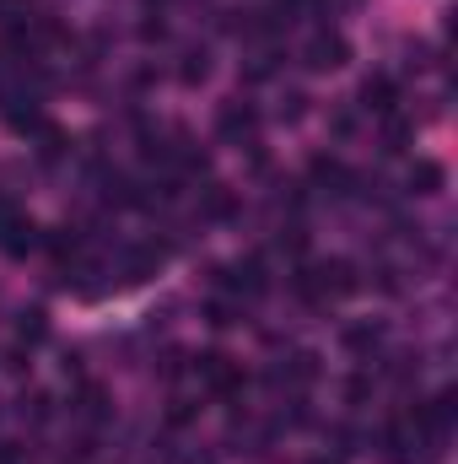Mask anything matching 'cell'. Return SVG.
<instances>
[{"mask_svg":"<svg viewBox=\"0 0 458 464\" xmlns=\"http://www.w3.org/2000/svg\"><path fill=\"white\" fill-rule=\"evenodd\" d=\"M361 103L377 109V114H388V109H394V82H388V76H367V82H361Z\"/></svg>","mask_w":458,"mask_h":464,"instance_id":"277c9868","label":"cell"},{"mask_svg":"<svg viewBox=\"0 0 458 464\" xmlns=\"http://www.w3.org/2000/svg\"><path fill=\"white\" fill-rule=\"evenodd\" d=\"M443 179H448L443 162H415V168H410V189H415V195H437Z\"/></svg>","mask_w":458,"mask_h":464,"instance_id":"5b68a950","label":"cell"},{"mask_svg":"<svg viewBox=\"0 0 458 464\" xmlns=\"http://www.w3.org/2000/svg\"><path fill=\"white\" fill-rule=\"evenodd\" d=\"M43 330H49V324H43V308H33V314H22V324H16V335H22L27 346H38V341H43Z\"/></svg>","mask_w":458,"mask_h":464,"instance_id":"8992f818","label":"cell"},{"mask_svg":"<svg viewBox=\"0 0 458 464\" xmlns=\"http://www.w3.org/2000/svg\"><path fill=\"white\" fill-rule=\"evenodd\" d=\"M377 335H383L377 324H361V330H345V346H350V351H367V346H377Z\"/></svg>","mask_w":458,"mask_h":464,"instance_id":"52a82bcc","label":"cell"},{"mask_svg":"<svg viewBox=\"0 0 458 464\" xmlns=\"http://www.w3.org/2000/svg\"><path fill=\"white\" fill-rule=\"evenodd\" d=\"M195 372H200V378H205V383H211V389H216V394H232V389H237V383H243V372H237V367H232L227 356H216V351H205V356H200V362H195Z\"/></svg>","mask_w":458,"mask_h":464,"instance_id":"3957f363","label":"cell"},{"mask_svg":"<svg viewBox=\"0 0 458 464\" xmlns=\"http://www.w3.org/2000/svg\"><path fill=\"white\" fill-rule=\"evenodd\" d=\"M302 60H308V71H340L345 60H350V44H345L340 33H313L308 38V49H302Z\"/></svg>","mask_w":458,"mask_h":464,"instance_id":"6da1fadb","label":"cell"},{"mask_svg":"<svg viewBox=\"0 0 458 464\" xmlns=\"http://www.w3.org/2000/svg\"><path fill=\"white\" fill-rule=\"evenodd\" d=\"M253 130H259V114H253L248 103H227V109H222V119H216V135H222L227 146L253 140Z\"/></svg>","mask_w":458,"mask_h":464,"instance_id":"7a4b0ae2","label":"cell"}]
</instances>
